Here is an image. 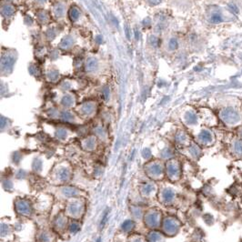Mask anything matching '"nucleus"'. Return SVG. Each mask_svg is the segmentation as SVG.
Returning a JSON list of instances; mask_svg holds the SVG:
<instances>
[{"mask_svg": "<svg viewBox=\"0 0 242 242\" xmlns=\"http://www.w3.org/2000/svg\"><path fill=\"white\" fill-rule=\"evenodd\" d=\"M220 117H221L222 120L224 121L226 124H229V125L237 124L240 120V117L239 113L235 109H233L231 108L225 109L224 110H222L221 114H220Z\"/></svg>", "mask_w": 242, "mask_h": 242, "instance_id": "nucleus-1", "label": "nucleus"}, {"mask_svg": "<svg viewBox=\"0 0 242 242\" xmlns=\"http://www.w3.org/2000/svg\"><path fill=\"white\" fill-rule=\"evenodd\" d=\"M231 154L234 155L237 158H242V139L235 140L231 146Z\"/></svg>", "mask_w": 242, "mask_h": 242, "instance_id": "nucleus-2", "label": "nucleus"}, {"mask_svg": "<svg viewBox=\"0 0 242 242\" xmlns=\"http://www.w3.org/2000/svg\"><path fill=\"white\" fill-rule=\"evenodd\" d=\"M86 71L88 72H93L98 68V60L94 57H90L86 62Z\"/></svg>", "mask_w": 242, "mask_h": 242, "instance_id": "nucleus-3", "label": "nucleus"}, {"mask_svg": "<svg viewBox=\"0 0 242 242\" xmlns=\"http://www.w3.org/2000/svg\"><path fill=\"white\" fill-rule=\"evenodd\" d=\"M13 63H14L13 57H3L2 58V61H1V68H2V70L8 69L9 67H11L13 66Z\"/></svg>", "mask_w": 242, "mask_h": 242, "instance_id": "nucleus-4", "label": "nucleus"}, {"mask_svg": "<svg viewBox=\"0 0 242 242\" xmlns=\"http://www.w3.org/2000/svg\"><path fill=\"white\" fill-rule=\"evenodd\" d=\"M68 16L72 21H76L78 19V17L80 16V12L77 7H71L68 11Z\"/></svg>", "mask_w": 242, "mask_h": 242, "instance_id": "nucleus-5", "label": "nucleus"}, {"mask_svg": "<svg viewBox=\"0 0 242 242\" xmlns=\"http://www.w3.org/2000/svg\"><path fill=\"white\" fill-rule=\"evenodd\" d=\"M14 12H15L14 7L9 5H5L2 8V14L4 16H10L14 14Z\"/></svg>", "mask_w": 242, "mask_h": 242, "instance_id": "nucleus-6", "label": "nucleus"}, {"mask_svg": "<svg viewBox=\"0 0 242 242\" xmlns=\"http://www.w3.org/2000/svg\"><path fill=\"white\" fill-rule=\"evenodd\" d=\"M72 43H73V40H72V38L70 37V36H67V37H65L64 39H63V41L61 42V47H64V48H67V47H70L71 45H72Z\"/></svg>", "mask_w": 242, "mask_h": 242, "instance_id": "nucleus-7", "label": "nucleus"}, {"mask_svg": "<svg viewBox=\"0 0 242 242\" xmlns=\"http://www.w3.org/2000/svg\"><path fill=\"white\" fill-rule=\"evenodd\" d=\"M200 137H201L205 141H207V142H210V141L212 140V135H211V133L209 132V131H206V130L203 131V132H201Z\"/></svg>", "mask_w": 242, "mask_h": 242, "instance_id": "nucleus-8", "label": "nucleus"}, {"mask_svg": "<svg viewBox=\"0 0 242 242\" xmlns=\"http://www.w3.org/2000/svg\"><path fill=\"white\" fill-rule=\"evenodd\" d=\"M178 44L177 39H176V38H171L170 41H169V43H168V47H169V49H171V50H175V49L178 48Z\"/></svg>", "mask_w": 242, "mask_h": 242, "instance_id": "nucleus-9", "label": "nucleus"}, {"mask_svg": "<svg viewBox=\"0 0 242 242\" xmlns=\"http://www.w3.org/2000/svg\"><path fill=\"white\" fill-rule=\"evenodd\" d=\"M55 14L57 16H62L64 14V6L63 5H57L55 7Z\"/></svg>", "mask_w": 242, "mask_h": 242, "instance_id": "nucleus-10", "label": "nucleus"}, {"mask_svg": "<svg viewBox=\"0 0 242 242\" xmlns=\"http://www.w3.org/2000/svg\"><path fill=\"white\" fill-rule=\"evenodd\" d=\"M149 43L152 46H154V47H157L158 44H159V39L157 36H151L149 37Z\"/></svg>", "mask_w": 242, "mask_h": 242, "instance_id": "nucleus-11", "label": "nucleus"}, {"mask_svg": "<svg viewBox=\"0 0 242 242\" xmlns=\"http://www.w3.org/2000/svg\"><path fill=\"white\" fill-rule=\"evenodd\" d=\"M48 78L50 79V80H52V81H56L57 78H58V73L57 72H56V71H52V72H50L49 74H48Z\"/></svg>", "mask_w": 242, "mask_h": 242, "instance_id": "nucleus-12", "label": "nucleus"}, {"mask_svg": "<svg viewBox=\"0 0 242 242\" xmlns=\"http://www.w3.org/2000/svg\"><path fill=\"white\" fill-rule=\"evenodd\" d=\"M63 104L64 105H66V106H69V105H71L72 104V98L70 97V96H65L64 98H63Z\"/></svg>", "mask_w": 242, "mask_h": 242, "instance_id": "nucleus-13", "label": "nucleus"}, {"mask_svg": "<svg viewBox=\"0 0 242 242\" xmlns=\"http://www.w3.org/2000/svg\"><path fill=\"white\" fill-rule=\"evenodd\" d=\"M211 21H212L213 23H220V22L222 21V18H221L220 15H219V14H214V15L212 16V17H211Z\"/></svg>", "mask_w": 242, "mask_h": 242, "instance_id": "nucleus-14", "label": "nucleus"}, {"mask_svg": "<svg viewBox=\"0 0 242 242\" xmlns=\"http://www.w3.org/2000/svg\"><path fill=\"white\" fill-rule=\"evenodd\" d=\"M229 8L233 12V13H236V14H238L239 13V8L235 5H229Z\"/></svg>", "mask_w": 242, "mask_h": 242, "instance_id": "nucleus-15", "label": "nucleus"}, {"mask_svg": "<svg viewBox=\"0 0 242 242\" xmlns=\"http://www.w3.org/2000/svg\"><path fill=\"white\" fill-rule=\"evenodd\" d=\"M148 1V3L150 4V5H158V4H160V2L162 1V0H147Z\"/></svg>", "mask_w": 242, "mask_h": 242, "instance_id": "nucleus-16", "label": "nucleus"}, {"mask_svg": "<svg viewBox=\"0 0 242 242\" xmlns=\"http://www.w3.org/2000/svg\"><path fill=\"white\" fill-rule=\"evenodd\" d=\"M135 34H136V38L137 39V38L139 37V33L137 34V29H135Z\"/></svg>", "mask_w": 242, "mask_h": 242, "instance_id": "nucleus-17", "label": "nucleus"}, {"mask_svg": "<svg viewBox=\"0 0 242 242\" xmlns=\"http://www.w3.org/2000/svg\"><path fill=\"white\" fill-rule=\"evenodd\" d=\"M97 40L99 41V43H101V42H102V38H101L100 36H98V37H97Z\"/></svg>", "mask_w": 242, "mask_h": 242, "instance_id": "nucleus-18", "label": "nucleus"}, {"mask_svg": "<svg viewBox=\"0 0 242 242\" xmlns=\"http://www.w3.org/2000/svg\"><path fill=\"white\" fill-rule=\"evenodd\" d=\"M38 1H39V2H45L46 0H38Z\"/></svg>", "mask_w": 242, "mask_h": 242, "instance_id": "nucleus-19", "label": "nucleus"}]
</instances>
